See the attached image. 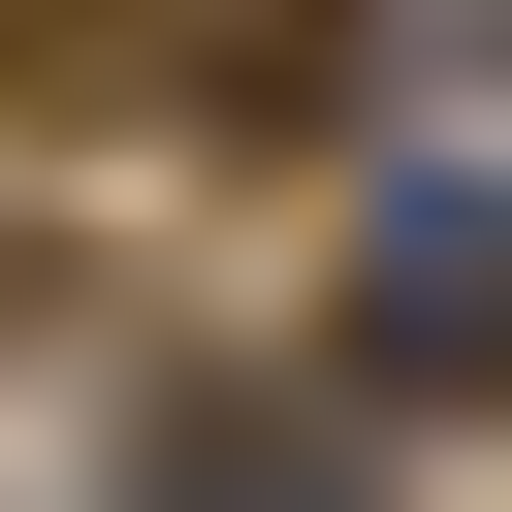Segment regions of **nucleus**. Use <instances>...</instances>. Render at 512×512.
<instances>
[{
  "label": "nucleus",
  "instance_id": "obj_1",
  "mask_svg": "<svg viewBox=\"0 0 512 512\" xmlns=\"http://www.w3.org/2000/svg\"><path fill=\"white\" fill-rule=\"evenodd\" d=\"M352 384L384 416H512V192H416L352 256Z\"/></svg>",
  "mask_w": 512,
  "mask_h": 512
},
{
  "label": "nucleus",
  "instance_id": "obj_2",
  "mask_svg": "<svg viewBox=\"0 0 512 512\" xmlns=\"http://www.w3.org/2000/svg\"><path fill=\"white\" fill-rule=\"evenodd\" d=\"M0 96H32V128H96V96H160V32H128V0H0Z\"/></svg>",
  "mask_w": 512,
  "mask_h": 512
}]
</instances>
